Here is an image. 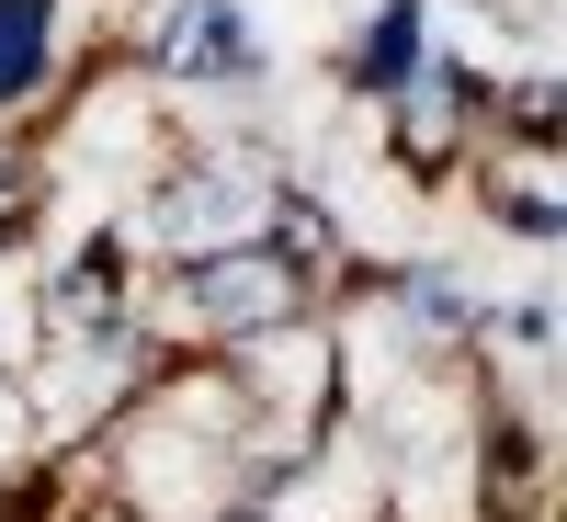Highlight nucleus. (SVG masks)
<instances>
[{
	"instance_id": "nucleus-6",
	"label": "nucleus",
	"mask_w": 567,
	"mask_h": 522,
	"mask_svg": "<svg viewBox=\"0 0 567 522\" xmlns=\"http://www.w3.org/2000/svg\"><path fill=\"white\" fill-rule=\"evenodd\" d=\"M465 194H477L488 239H523L534 262L556 250V227H567V171H556V149H523V136H488L477 171H465Z\"/></svg>"
},
{
	"instance_id": "nucleus-7",
	"label": "nucleus",
	"mask_w": 567,
	"mask_h": 522,
	"mask_svg": "<svg viewBox=\"0 0 567 522\" xmlns=\"http://www.w3.org/2000/svg\"><path fill=\"white\" fill-rule=\"evenodd\" d=\"M432 0H363L352 34H341V58H329V80H341V103H398V91L420 80V58H432Z\"/></svg>"
},
{
	"instance_id": "nucleus-2",
	"label": "nucleus",
	"mask_w": 567,
	"mask_h": 522,
	"mask_svg": "<svg viewBox=\"0 0 567 522\" xmlns=\"http://www.w3.org/2000/svg\"><path fill=\"white\" fill-rule=\"evenodd\" d=\"M341 284L352 273H318V262H296L261 227V239H227V250H205V262H171V273H148V341L159 352H239V341H272V329H307V318H329L341 307Z\"/></svg>"
},
{
	"instance_id": "nucleus-8",
	"label": "nucleus",
	"mask_w": 567,
	"mask_h": 522,
	"mask_svg": "<svg viewBox=\"0 0 567 522\" xmlns=\"http://www.w3.org/2000/svg\"><path fill=\"white\" fill-rule=\"evenodd\" d=\"M12 432H34V420H23V387H0V465H12V454H23Z\"/></svg>"
},
{
	"instance_id": "nucleus-9",
	"label": "nucleus",
	"mask_w": 567,
	"mask_h": 522,
	"mask_svg": "<svg viewBox=\"0 0 567 522\" xmlns=\"http://www.w3.org/2000/svg\"><path fill=\"white\" fill-rule=\"evenodd\" d=\"M194 522H272L261 500H216V511H194Z\"/></svg>"
},
{
	"instance_id": "nucleus-4",
	"label": "nucleus",
	"mask_w": 567,
	"mask_h": 522,
	"mask_svg": "<svg viewBox=\"0 0 567 522\" xmlns=\"http://www.w3.org/2000/svg\"><path fill=\"white\" fill-rule=\"evenodd\" d=\"M488 103H499V69L432 34L420 80L398 91V103H374V136H386V171L409 182V194H454V182L477 171V149H488Z\"/></svg>"
},
{
	"instance_id": "nucleus-3",
	"label": "nucleus",
	"mask_w": 567,
	"mask_h": 522,
	"mask_svg": "<svg viewBox=\"0 0 567 522\" xmlns=\"http://www.w3.org/2000/svg\"><path fill=\"white\" fill-rule=\"evenodd\" d=\"M114 58H125V80H148L171 103V125H239L272 91V34L250 0H136L114 23Z\"/></svg>"
},
{
	"instance_id": "nucleus-1",
	"label": "nucleus",
	"mask_w": 567,
	"mask_h": 522,
	"mask_svg": "<svg viewBox=\"0 0 567 522\" xmlns=\"http://www.w3.org/2000/svg\"><path fill=\"white\" fill-rule=\"evenodd\" d=\"M272 205H284V160L261 149V136H239V125H182L171 149H159V171H136L125 194H114L103 227L148 273H171V262H205L227 239H261Z\"/></svg>"
},
{
	"instance_id": "nucleus-5",
	"label": "nucleus",
	"mask_w": 567,
	"mask_h": 522,
	"mask_svg": "<svg viewBox=\"0 0 567 522\" xmlns=\"http://www.w3.org/2000/svg\"><path fill=\"white\" fill-rule=\"evenodd\" d=\"M80 0H0V125H34L80 80Z\"/></svg>"
}]
</instances>
